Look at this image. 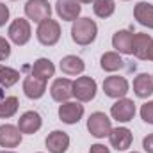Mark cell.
Instances as JSON below:
<instances>
[{
	"label": "cell",
	"mask_w": 153,
	"mask_h": 153,
	"mask_svg": "<svg viewBox=\"0 0 153 153\" xmlns=\"http://www.w3.org/2000/svg\"><path fill=\"white\" fill-rule=\"evenodd\" d=\"M93 11L98 18H111L116 11L114 0H94L93 2Z\"/></svg>",
	"instance_id": "cell-24"
},
{
	"label": "cell",
	"mask_w": 153,
	"mask_h": 153,
	"mask_svg": "<svg viewBox=\"0 0 153 153\" xmlns=\"http://www.w3.org/2000/svg\"><path fill=\"white\" fill-rule=\"evenodd\" d=\"M134 18H135L143 27L153 29V4L139 2V4L134 7Z\"/></svg>",
	"instance_id": "cell-21"
},
{
	"label": "cell",
	"mask_w": 153,
	"mask_h": 153,
	"mask_svg": "<svg viewBox=\"0 0 153 153\" xmlns=\"http://www.w3.org/2000/svg\"><path fill=\"white\" fill-rule=\"evenodd\" d=\"M152 76H153V75H152Z\"/></svg>",
	"instance_id": "cell-39"
},
{
	"label": "cell",
	"mask_w": 153,
	"mask_h": 153,
	"mask_svg": "<svg viewBox=\"0 0 153 153\" xmlns=\"http://www.w3.org/2000/svg\"><path fill=\"white\" fill-rule=\"evenodd\" d=\"M143 148L146 153H153V134H148L143 139Z\"/></svg>",
	"instance_id": "cell-30"
},
{
	"label": "cell",
	"mask_w": 153,
	"mask_h": 153,
	"mask_svg": "<svg viewBox=\"0 0 153 153\" xmlns=\"http://www.w3.org/2000/svg\"><path fill=\"white\" fill-rule=\"evenodd\" d=\"M0 153H14V152H0Z\"/></svg>",
	"instance_id": "cell-34"
},
{
	"label": "cell",
	"mask_w": 153,
	"mask_h": 153,
	"mask_svg": "<svg viewBox=\"0 0 153 153\" xmlns=\"http://www.w3.org/2000/svg\"><path fill=\"white\" fill-rule=\"evenodd\" d=\"M98 36V25L91 18H78L71 25V39L80 46L91 45Z\"/></svg>",
	"instance_id": "cell-1"
},
{
	"label": "cell",
	"mask_w": 153,
	"mask_h": 153,
	"mask_svg": "<svg viewBox=\"0 0 153 153\" xmlns=\"http://www.w3.org/2000/svg\"><path fill=\"white\" fill-rule=\"evenodd\" d=\"M84 116V105L80 102H64L59 105V119L66 125H75Z\"/></svg>",
	"instance_id": "cell-9"
},
{
	"label": "cell",
	"mask_w": 153,
	"mask_h": 153,
	"mask_svg": "<svg viewBox=\"0 0 153 153\" xmlns=\"http://www.w3.org/2000/svg\"><path fill=\"white\" fill-rule=\"evenodd\" d=\"M18 80H20V71L7 68V66L0 68V85L2 87H13Z\"/></svg>",
	"instance_id": "cell-26"
},
{
	"label": "cell",
	"mask_w": 153,
	"mask_h": 153,
	"mask_svg": "<svg viewBox=\"0 0 153 153\" xmlns=\"http://www.w3.org/2000/svg\"><path fill=\"white\" fill-rule=\"evenodd\" d=\"M59 68H61V71H62L64 75L75 76V75L84 73L85 64H84V61H82L80 57H76V55H66V57H62V59H61Z\"/></svg>",
	"instance_id": "cell-18"
},
{
	"label": "cell",
	"mask_w": 153,
	"mask_h": 153,
	"mask_svg": "<svg viewBox=\"0 0 153 153\" xmlns=\"http://www.w3.org/2000/svg\"><path fill=\"white\" fill-rule=\"evenodd\" d=\"M22 143V132L14 125H0V146L2 148H16Z\"/></svg>",
	"instance_id": "cell-14"
},
{
	"label": "cell",
	"mask_w": 153,
	"mask_h": 153,
	"mask_svg": "<svg viewBox=\"0 0 153 153\" xmlns=\"http://www.w3.org/2000/svg\"><path fill=\"white\" fill-rule=\"evenodd\" d=\"M11 2H16V0H11Z\"/></svg>",
	"instance_id": "cell-37"
},
{
	"label": "cell",
	"mask_w": 153,
	"mask_h": 153,
	"mask_svg": "<svg viewBox=\"0 0 153 153\" xmlns=\"http://www.w3.org/2000/svg\"><path fill=\"white\" fill-rule=\"evenodd\" d=\"M128 80L125 76H119V75H112V76H107L103 80V93L109 96V98H125L126 93H128Z\"/></svg>",
	"instance_id": "cell-6"
},
{
	"label": "cell",
	"mask_w": 153,
	"mask_h": 153,
	"mask_svg": "<svg viewBox=\"0 0 153 153\" xmlns=\"http://www.w3.org/2000/svg\"><path fill=\"white\" fill-rule=\"evenodd\" d=\"M141 117H143L144 123L153 125V100L152 102H146V103L141 107Z\"/></svg>",
	"instance_id": "cell-27"
},
{
	"label": "cell",
	"mask_w": 153,
	"mask_h": 153,
	"mask_svg": "<svg viewBox=\"0 0 153 153\" xmlns=\"http://www.w3.org/2000/svg\"><path fill=\"white\" fill-rule=\"evenodd\" d=\"M9 20V7L0 2V27H4Z\"/></svg>",
	"instance_id": "cell-29"
},
{
	"label": "cell",
	"mask_w": 153,
	"mask_h": 153,
	"mask_svg": "<svg viewBox=\"0 0 153 153\" xmlns=\"http://www.w3.org/2000/svg\"><path fill=\"white\" fill-rule=\"evenodd\" d=\"M130 153H139V152H130Z\"/></svg>",
	"instance_id": "cell-35"
},
{
	"label": "cell",
	"mask_w": 153,
	"mask_h": 153,
	"mask_svg": "<svg viewBox=\"0 0 153 153\" xmlns=\"http://www.w3.org/2000/svg\"><path fill=\"white\" fill-rule=\"evenodd\" d=\"M52 14V5L48 0H29L25 4V16L36 23H41L43 20L50 18Z\"/></svg>",
	"instance_id": "cell-7"
},
{
	"label": "cell",
	"mask_w": 153,
	"mask_h": 153,
	"mask_svg": "<svg viewBox=\"0 0 153 153\" xmlns=\"http://www.w3.org/2000/svg\"><path fill=\"white\" fill-rule=\"evenodd\" d=\"M41 125H43V119L34 111L23 112V114L20 116V119H18V130L22 134H36L41 128Z\"/></svg>",
	"instance_id": "cell-15"
},
{
	"label": "cell",
	"mask_w": 153,
	"mask_h": 153,
	"mask_svg": "<svg viewBox=\"0 0 153 153\" xmlns=\"http://www.w3.org/2000/svg\"><path fill=\"white\" fill-rule=\"evenodd\" d=\"M134 93L137 98H148L153 94V76L148 73H141L134 80Z\"/></svg>",
	"instance_id": "cell-20"
},
{
	"label": "cell",
	"mask_w": 153,
	"mask_h": 153,
	"mask_svg": "<svg viewBox=\"0 0 153 153\" xmlns=\"http://www.w3.org/2000/svg\"><path fill=\"white\" fill-rule=\"evenodd\" d=\"M18 98L16 96H5L2 102H0V117L2 119H9L18 112Z\"/></svg>",
	"instance_id": "cell-25"
},
{
	"label": "cell",
	"mask_w": 153,
	"mask_h": 153,
	"mask_svg": "<svg viewBox=\"0 0 153 153\" xmlns=\"http://www.w3.org/2000/svg\"><path fill=\"white\" fill-rule=\"evenodd\" d=\"M36 38L43 46H53L57 45V41L61 39V25L59 22L46 18L41 23H38V30H36Z\"/></svg>",
	"instance_id": "cell-2"
},
{
	"label": "cell",
	"mask_w": 153,
	"mask_h": 153,
	"mask_svg": "<svg viewBox=\"0 0 153 153\" xmlns=\"http://www.w3.org/2000/svg\"><path fill=\"white\" fill-rule=\"evenodd\" d=\"M96 91H98L96 80L91 76H78L73 82V96L80 103H87V102L94 100Z\"/></svg>",
	"instance_id": "cell-3"
},
{
	"label": "cell",
	"mask_w": 153,
	"mask_h": 153,
	"mask_svg": "<svg viewBox=\"0 0 153 153\" xmlns=\"http://www.w3.org/2000/svg\"><path fill=\"white\" fill-rule=\"evenodd\" d=\"M109 141H111V146H112L114 150H117V152H126V150L132 146L134 135H132L130 128H126V126H117V128H112V130H111Z\"/></svg>",
	"instance_id": "cell-11"
},
{
	"label": "cell",
	"mask_w": 153,
	"mask_h": 153,
	"mask_svg": "<svg viewBox=\"0 0 153 153\" xmlns=\"http://www.w3.org/2000/svg\"><path fill=\"white\" fill-rule=\"evenodd\" d=\"M150 45H152V36L150 34L137 32V34H134V41H132V53L137 59L146 61V53H148Z\"/></svg>",
	"instance_id": "cell-19"
},
{
	"label": "cell",
	"mask_w": 153,
	"mask_h": 153,
	"mask_svg": "<svg viewBox=\"0 0 153 153\" xmlns=\"http://www.w3.org/2000/svg\"><path fill=\"white\" fill-rule=\"evenodd\" d=\"M23 93L30 100H39L46 93V82L34 75L25 76V80H23Z\"/></svg>",
	"instance_id": "cell-16"
},
{
	"label": "cell",
	"mask_w": 153,
	"mask_h": 153,
	"mask_svg": "<svg viewBox=\"0 0 153 153\" xmlns=\"http://www.w3.org/2000/svg\"><path fill=\"white\" fill-rule=\"evenodd\" d=\"M45 144L50 153H66L70 148V135L62 130H53L52 134H48Z\"/></svg>",
	"instance_id": "cell-13"
},
{
	"label": "cell",
	"mask_w": 153,
	"mask_h": 153,
	"mask_svg": "<svg viewBox=\"0 0 153 153\" xmlns=\"http://www.w3.org/2000/svg\"><path fill=\"white\" fill-rule=\"evenodd\" d=\"M11 55V45L5 38L0 36V61H7Z\"/></svg>",
	"instance_id": "cell-28"
},
{
	"label": "cell",
	"mask_w": 153,
	"mask_h": 153,
	"mask_svg": "<svg viewBox=\"0 0 153 153\" xmlns=\"http://www.w3.org/2000/svg\"><path fill=\"white\" fill-rule=\"evenodd\" d=\"M100 66H102L103 71L112 73V71H117V70L123 68V59L119 57L117 52H105L100 59Z\"/></svg>",
	"instance_id": "cell-23"
},
{
	"label": "cell",
	"mask_w": 153,
	"mask_h": 153,
	"mask_svg": "<svg viewBox=\"0 0 153 153\" xmlns=\"http://www.w3.org/2000/svg\"><path fill=\"white\" fill-rule=\"evenodd\" d=\"M7 36H9V39H11L14 45H18V46L27 45V43L30 41V36H32V29H30L29 20H25V18H16V20L9 25Z\"/></svg>",
	"instance_id": "cell-5"
},
{
	"label": "cell",
	"mask_w": 153,
	"mask_h": 153,
	"mask_svg": "<svg viewBox=\"0 0 153 153\" xmlns=\"http://www.w3.org/2000/svg\"><path fill=\"white\" fill-rule=\"evenodd\" d=\"M82 5L78 0H57L55 2V13L62 22H75L80 16Z\"/></svg>",
	"instance_id": "cell-10"
},
{
	"label": "cell",
	"mask_w": 153,
	"mask_h": 153,
	"mask_svg": "<svg viewBox=\"0 0 153 153\" xmlns=\"http://www.w3.org/2000/svg\"><path fill=\"white\" fill-rule=\"evenodd\" d=\"M111 116L112 119L119 123H128L135 116V103L130 98H119L114 105L111 107Z\"/></svg>",
	"instance_id": "cell-8"
},
{
	"label": "cell",
	"mask_w": 153,
	"mask_h": 153,
	"mask_svg": "<svg viewBox=\"0 0 153 153\" xmlns=\"http://www.w3.org/2000/svg\"><path fill=\"white\" fill-rule=\"evenodd\" d=\"M0 68H2V66H0Z\"/></svg>",
	"instance_id": "cell-38"
},
{
	"label": "cell",
	"mask_w": 153,
	"mask_h": 153,
	"mask_svg": "<svg viewBox=\"0 0 153 153\" xmlns=\"http://www.w3.org/2000/svg\"><path fill=\"white\" fill-rule=\"evenodd\" d=\"M89 153H111V150L107 146H103V144H93L89 148Z\"/></svg>",
	"instance_id": "cell-31"
},
{
	"label": "cell",
	"mask_w": 153,
	"mask_h": 153,
	"mask_svg": "<svg viewBox=\"0 0 153 153\" xmlns=\"http://www.w3.org/2000/svg\"><path fill=\"white\" fill-rule=\"evenodd\" d=\"M123 2H128V0H123Z\"/></svg>",
	"instance_id": "cell-36"
},
{
	"label": "cell",
	"mask_w": 153,
	"mask_h": 153,
	"mask_svg": "<svg viewBox=\"0 0 153 153\" xmlns=\"http://www.w3.org/2000/svg\"><path fill=\"white\" fill-rule=\"evenodd\" d=\"M146 61H153V39H152L150 48H148V53H146Z\"/></svg>",
	"instance_id": "cell-32"
},
{
	"label": "cell",
	"mask_w": 153,
	"mask_h": 153,
	"mask_svg": "<svg viewBox=\"0 0 153 153\" xmlns=\"http://www.w3.org/2000/svg\"><path fill=\"white\" fill-rule=\"evenodd\" d=\"M50 94L59 103L70 102V98L73 96V82L70 78H57V80H53V84L50 87Z\"/></svg>",
	"instance_id": "cell-12"
},
{
	"label": "cell",
	"mask_w": 153,
	"mask_h": 153,
	"mask_svg": "<svg viewBox=\"0 0 153 153\" xmlns=\"http://www.w3.org/2000/svg\"><path fill=\"white\" fill-rule=\"evenodd\" d=\"M132 41H134V34L130 30H117L112 36V46L119 53L130 55L132 53Z\"/></svg>",
	"instance_id": "cell-22"
},
{
	"label": "cell",
	"mask_w": 153,
	"mask_h": 153,
	"mask_svg": "<svg viewBox=\"0 0 153 153\" xmlns=\"http://www.w3.org/2000/svg\"><path fill=\"white\" fill-rule=\"evenodd\" d=\"M87 130L96 139L109 137V134L112 130L111 117L105 114V112H93V114L89 116V119H87Z\"/></svg>",
	"instance_id": "cell-4"
},
{
	"label": "cell",
	"mask_w": 153,
	"mask_h": 153,
	"mask_svg": "<svg viewBox=\"0 0 153 153\" xmlns=\"http://www.w3.org/2000/svg\"><path fill=\"white\" fill-rule=\"evenodd\" d=\"M80 4H91V2H94V0H78Z\"/></svg>",
	"instance_id": "cell-33"
},
{
	"label": "cell",
	"mask_w": 153,
	"mask_h": 153,
	"mask_svg": "<svg viewBox=\"0 0 153 153\" xmlns=\"http://www.w3.org/2000/svg\"><path fill=\"white\" fill-rule=\"evenodd\" d=\"M53 73H55V66L46 57H41L38 61H34V64L30 66V75L38 76V78L45 80V82H48V78H52Z\"/></svg>",
	"instance_id": "cell-17"
}]
</instances>
